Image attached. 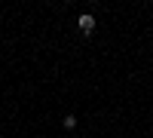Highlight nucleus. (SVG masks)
Returning <instances> with one entry per match:
<instances>
[{
	"label": "nucleus",
	"mask_w": 153,
	"mask_h": 138,
	"mask_svg": "<svg viewBox=\"0 0 153 138\" xmlns=\"http://www.w3.org/2000/svg\"><path fill=\"white\" fill-rule=\"evenodd\" d=\"M61 126H65V129H76V117H74V114H68L65 120H61Z\"/></svg>",
	"instance_id": "obj_2"
},
{
	"label": "nucleus",
	"mask_w": 153,
	"mask_h": 138,
	"mask_svg": "<svg viewBox=\"0 0 153 138\" xmlns=\"http://www.w3.org/2000/svg\"><path fill=\"white\" fill-rule=\"evenodd\" d=\"M76 25H80L83 34H92V31H95V19L89 16V12H86V16H80V22H76Z\"/></svg>",
	"instance_id": "obj_1"
}]
</instances>
